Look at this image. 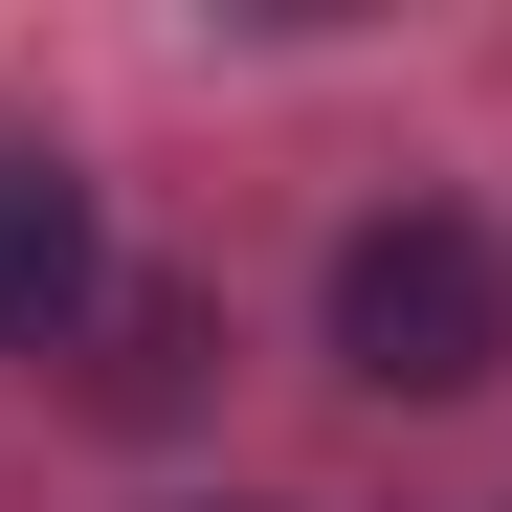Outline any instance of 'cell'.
Returning <instances> with one entry per match:
<instances>
[{
  "label": "cell",
  "mask_w": 512,
  "mask_h": 512,
  "mask_svg": "<svg viewBox=\"0 0 512 512\" xmlns=\"http://www.w3.org/2000/svg\"><path fill=\"white\" fill-rule=\"evenodd\" d=\"M67 312H90V179L67 156H0V357H45Z\"/></svg>",
  "instance_id": "obj_2"
},
{
  "label": "cell",
  "mask_w": 512,
  "mask_h": 512,
  "mask_svg": "<svg viewBox=\"0 0 512 512\" xmlns=\"http://www.w3.org/2000/svg\"><path fill=\"white\" fill-rule=\"evenodd\" d=\"M334 357H357L379 401H468V379H512V245H490L468 201L357 223V245H334Z\"/></svg>",
  "instance_id": "obj_1"
}]
</instances>
